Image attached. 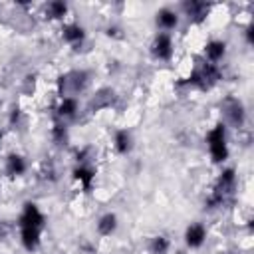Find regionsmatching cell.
I'll use <instances>...</instances> for the list:
<instances>
[{"mask_svg": "<svg viewBox=\"0 0 254 254\" xmlns=\"http://www.w3.org/2000/svg\"><path fill=\"white\" fill-rule=\"evenodd\" d=\"M236 190V171L234 169H222V173L218 175L214 187H212V192L208 194L206 198V208H218L222 204L228 202V198L234 194Z\"/></svg>", "mask_w": 254, "mask_h": 254, "instance_id": "cell-1", "label": "cell"}, {"mask_svg": "<svg viewBox=\"0 0 254 254\" xmlns=\"http://www.w3.org/2000/svg\"><path fill=\"white\" fill-rule=\"evenodd\" d=\"M206 147H208L212 163L222 165L228 159V137H226V125L224 123H216L206 133Z\"/></svg>", "mask_w": 254, "mask_h": 254, "instance_id": "cell-2", "label": "cell"}, {"mask_svg": "<svg viewBox=\"0 0 254 254\" xmlns=\"http://www.w3.org/2000/svg\"><path fill=\"white\" fill-rule=\"evenodd\" d=\"M222 79V71L218 67V64H208L204 62L198 69H194L183 83L185 85H190V87H196V89H212L218 81Z\"/></svg>", "mask_w": 254, "mask_h": 254, "instance_id": "cell-3", "label": "cell"}, {"mask_svg": "<svg viewBox=\"0 0 254 254\" xmlns=\"http://www.w3.org/2000/svg\"><path fill=\"white\" fill-rule=\"evenodd\" d=\"M222 113L226 117V121L232 125V127H242L244 125V119H246V111H244V105L238 97H224L222 99Z\"/></svg>", "mask_w": 254, "mask_h": 254, "instance_id": "cell-4", "label": "cell"}, {"mask_svg": "<svg viewBox=\"0 0 254 254\" xmlns=\"http://www.w3.org/2000/svg\"><path fill=\"white\" fill-rule=\"evenodd\" d=\"M44 224H46V216L38 208V204L36 202H26L24 208H22V214L18 218V226L20 228H38V230H44Z\"/></svg>", "mask_w": 254, "mask_h": 254, "instance_id": "cell-5", "label": "cell"}, {"mask_svg": "<svg viewBox=\"0 0 254 254\" xmlns=\"http://www.w3.org/2000/svg\"><path fill=\"white\" fill-rule=\"evenodd\" d=\"M173 52H175V46H173L171 34L159 32L153 38V42H151V54H153V58L159 60V62H169L173 58Z\"/></svg>", "mask_w": 254, "mask_h": 254, "instance_id": "cell-6", "label": "cell"}, {"mask_svg": "<svg viewBox=\"0 0 254 254\" xmlns=\"http://www.w3.org/2000/svg\"><path fill=\"white\" fill-rule=\"evenodd\" d=\"M183 12L185 16L194 22V24H200L206 20L208 12H210V4L206 2H198V0H190V2H183Z\"/></svg>", "mask_w": 254, "mask_h": 254, "instance_id": "cell-7", "label": "cell"}, {"mask_svg": "<svg viewBox=\"0 0 254 254\" xmlns=\"http://www.w3.org/2000/svg\"><path fill=\"white\" fill-rule=\"evenodd\" d=\"M206 240V228L200 222H192L185 230V244L189 248H200Z\"/></svg>", "mask_w": 254, "mask_h": 254, "instance_id": "cell-8", "label": "cell"}, {"mask_svg": "<svg viewBox=\"0 0 254 254\" xmlns=\"http://www.w3.org/2000/svg\"><path fill=\"white\" fill-rule=\"evenodd\" d=\"M155 24H157L165 34H169L171 30H175V28L179 26V14H177L173 8H161V10H157V14H155Z\"/></svg>", "mask_w": 254, "mask_h": 254, "instance_id": "cell-9", "label": "cell"}, {"mask_svg": "<svg viewBox=\"0 0 254 254\" xmlns=\"http://www.w3.org/2000/svg\"><path fill=\"white\" fill-rule=\"evenodd\" d=\"M79 109V103H77V97L75 95H67V97H62L58 107H56V115L60 121H67V119H73L75 113Z\"/></svg>", "mask_w": 254, "mask_h": 254, "instance_id": "cell-10", "label": "cell"}, {"mask_svg": "<svg viewBox=\"0 0 254 254\" xmlns=\"http://www.w3.org/2000/svg\"><path fill=\"white\" fill-rule=\"evenodd\" d=\"M226 56V42L222 40H210L204 46V62L208 64H218Z\"/></svg>", "mask_w": 254, "mask_h": 254, "instance_id": "cell-11", "label": "cell"}, {"mask_svg": "<svg viewBox=\"0 0 254 254\" xmlns=\"http://www.w3.org/2000/svg\"><path fill=\"white\" fill-rule=\"evenodd\" d=\"M62 38H64L69 46H81L83 40H85V30H83V26L71 22V24H65V26L62 28Z\"/></svg>", "mask_w": 254, "mask_h": 254, "instance_id": "cell-12", "label": "cell"}, {"mask_svg": "<svg viewBox=\"0 0 254 254\" xmlns=\"http://www.w3.org/2000/svg\"><path fill=\"white\" fill-rule=\"evenodd\" d=\"M73 179L79 183V187L87 192L91 190V185H93V179H95V171L87 165V163H79L75 169H73Z\"/></svg>", "mask_w": 254, "mask_h": 254, "instance_id": "cell-13", "label": "cell"}, {"mask_svg": "<svg viewBox=\"0 0 254 254\" xmlns=\"http://www.w3.org/2000/svg\"><path fill=\"white\" fill-rule=\"evenodd\" d=\"M20 242L28 252L38 250V246L42 242V230H38V228H20Z\"/></svg>", "mask_w": 254, "mask_h": 254, "instance_id": "cell-14", "label": "cell"}, {"mask_svg": "<svg viewBox=\"0 0 254 254\" xmlns=\"http://www.w3.org/2000/svg\"><path fill=\"white\" fill-rule=\"evenodd\" d=\"M26 169H28V163L20 153H10L6 157V173L10 177H22Z\"/></svg>", "mask_w": 254, "mask_h": 254, "instance_id": "cell-15", "label": "cell"}, {"mask_svg": "<svg viewBox=\"0 0 254 254\" xmlns=\"http://www.w3.org/2000/svg\"><path fill=\"white\" fill-rule=\"evenodd\" d=\"M113 147H115V151L119 155L131 153V149H133V137H131V133L127 129L115 131V135H113Z\"/></svg>", "mask_w": 254, "mask_h": 254, "instance_id": "cell-16", "label": "cell"}, {"mask_svg": "<svg viewBox=\"0 0 254 254\" xmlns=\"http://www.w3.org/2000/svg\"><path fill=\"white\" fill-rule=\"evenodd\" d=\"M117 226H119V222H117V216H115L113 212L101 214L99 220H97V224H95V228H97V232H99L101 236H111V234L117 230Z\"/></svg>", "mask_w": 254, "mask_h": 254, "instance_id": "cell-17", "label": "cell"}, {"mask_svg": "<svg viewBox=\"0 0 254 254\" xmlns=\"http://www.w3.org/2000/svg\"><path fill=\"white\" fill-rule=\"evenodd\" d=\"M65 14H67V4H65V2H60V0L48 2V6H46V16H48L50 20H62Z\"/></svg>", "mask_w": 254, "mask_h": 254, "instance_id": "cell-18", "label": "cell"}, {"mask_svg": "<svg viewBox=\"0 0 254 254\" xmlns=\"http://www.w3.org/2000/svg\"><path fill=\"white\" fill-rule=\"evenodd\" d=\"M169 248H171V240H169L165 234H157V236L151 240V244H149L151 254H167Z\"/></svg>", "mask_w": 254, "mask_h": 254, "instance_id": "cell-19", "label": "cell"}, {"mask_svg": "<svg viewBox=\"0 0 254 254\" xmlns=\"http://www.w3.org/2000/svg\"><path fill=\"white\" fill-rule=\"evenodd\" d=\"M52 139L58 143V145H64L65 141H67V127H65V123L64 121H56L54 123V127H52Z\"/></svg>", "mask_w": 254, "mask_h": 254, "instance_id": "cell-20", "label": "cell"}, {"mask_svg": "<svg viewBox=\"0 0 254 254\" xmlns=\"http://www.w3.org/2000/svg\"><path fill=\"white\" fill-rule=\"evenodd\" d=\"M246 40H248V44H252V24H248V28H246Z\"/></svg>", "mask_w": 254, "mask_h": 254, "instance_id": "cell-21", "label": "cell"}, {"mask_svg": "<svg viewBox=\"0 0 254 254\" xmlns=\"http://www.w3.org/2000/svg\"><path fill=\"white\" fill-rule=\"evenodd\" d=\"M0 145H2V131H0Z\"/></svg>", "mask_w": 254, "mask_h": 254, "instance_id": "cell-22", "label": "cell"}]
</instances>
